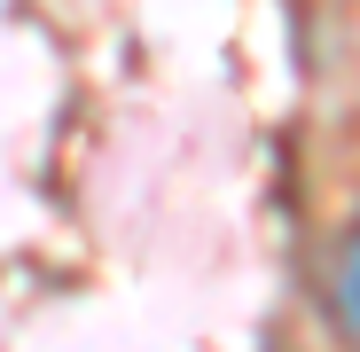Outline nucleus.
<instances>
[{
    "mask_svg": "<svg viewBox=\"0 0 360 352\" xmlns=\"http://www.w3.org/2000/svg\"><path fill=\"white\" fill-rule=\"evenodd\" d=\"M329 321H337L345 337H360V219L345 227V243H337V259H329Z\"/></svg>",
    "mask_w": 360,
    "mask_h": 352,
    "instance_id": "nucleus-1",
    "label": "nucleus"
}]
</instances>
